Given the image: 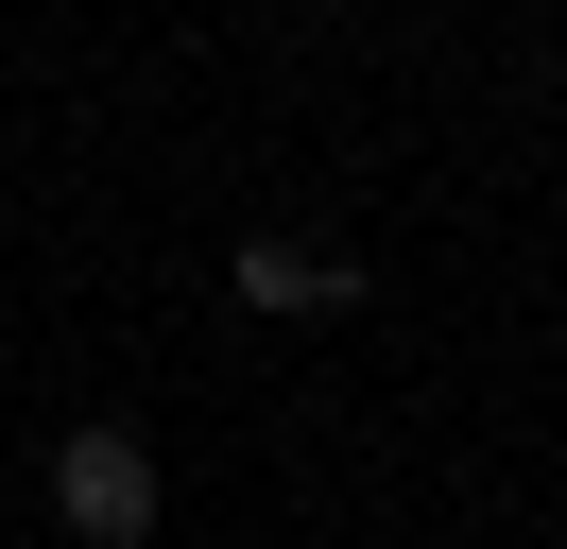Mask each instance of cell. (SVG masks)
<instances>
[{"label":"cell","mask_w":567,"mask_h":549,"mask_svg":"<svg viewBox=\"0 0 567 549\" xmlns=\"http://www.w3.org/2000/svg\"><path fill=\"white\" fill-rule=\"evenodd\" d=\"M224 292H241V309H361V274L310 258V240H241V258H224Z\"/></svg>","instance_id":"2"},{"label":"cell","mask_w":567,"mask_h":549,"mask_svg":"<svg viewBox=\"0 0 567 549\" xmlns=\"http://www.w3.org/2000/svg\"><path fill=\"white\" fill-rule=\"evenodd\" d=\"M52 515H70L86 549H138L155 532V446L121 429V412H86V429L52 446Z\"/></svg>","instance_id":"1"}]
</instances>
